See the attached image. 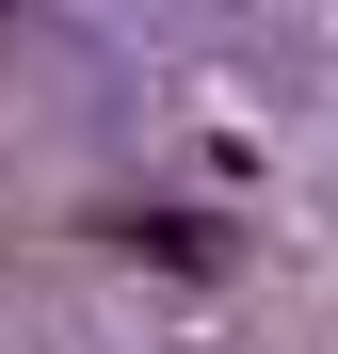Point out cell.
I'll return each mask as SVG.
<instances>
[{
    "instance_id": "obj_1",
    "label": "cell",
    "mask_w": 338,
    "mask_h": 354,
    "mask_svg": "<svg viewBox=\"0 0 338 354\" xmlns=\"http://www.w3.org/2000/svg\"><path fill=\"white\" fill-rule=\"evenodd\" d=\"M113 242L161 258V274H225V225H194V209H113Z\"/></svg>"
},
{
    "instance_id": "obj_2",
    "label": "cell",
    "mask_w": 338,
    "mask_h": 354,
    "mask_svg": "<svg viewBox=\"0 0 338 354\" xmlns=\"http://www.w3.org/2000/svg\"><path fill=\"white\" fill-rule=\"evenodd\" d=\"M0 32H17V0H0Z\"/></svg>"
}]
</instances>
